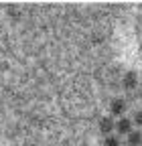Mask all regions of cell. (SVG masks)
I'll return each instance as SVG.
<instances>
[{
  "label": "cell",
  "mask_w": 142,
  "mask_h": 146,
  "mask_svg": "<svg viewBox=\"0 0 142 146\" xmlns=\"http://www.w3.org/2000/svg\"><path fill=\"white\" fill-rule=\"evenodd\" d=\"M110 112H112V116H122L126 112V102L124 100H114L110 104Z\"/></svg>",
  "instance_id": "1"
},
{
  "label": "cell",
  "mask_w": 142,
  "mask_h": 146,
  "mask_svg": "<svg viewBox=\"0 0 142 146\" xmlns=\"http://www.w3.org/2000/svg\"><path fill=\"white\" fill-rule=\"evenodd\" d=\"M118 132L122 134V136H128V134H132V120H128V118H122L120 122H118Z\"/></svg>",
  "instance_id": "2"
},
{
  "label": "cell",
  "mask_w": 142,
  "mask_h": 146,
  "mask_svg": "<svg viewBox=\"0 0 142 146\" xmlns=\"http://www.w3.org/2000/svg\"><path fill=\"white\" fill-rule=\"evenodd\" d=\"M136 85H138V75L134 71H128L126 75H124V87H126V89H134Z\"/></svg>",
  "instance_id": "3"
},
{
  "label": "cell",
  "mask_w": 142,
  "mask_h": 146,
  "mask_svg": "<svg viewBox=\"0 0 142 146\" xmlns=\"http://www.w3.org/2000/svg\"><path fill=\"white\" fill-rule=\"evenodd\" d=\"M100 130H102V134H112V130H114V122H112V118H102V122H100Z\"/></svg>",
  "instance_id": "4"
},
{
  "label": "cell",
  "mask_w": 142,
  "mask_h": 146,
  "mask_svg": "<svg viewBox=\"0 0 142 146\" xmlns=\"http://www.w3.org/2000/svg\"><path fill=\"white\" fill-rule=\"evenodd\" d=\"M126 138H128V146H140L142 144V134L140 132H132Z\"/></svg>",
  "instance_id": "5"
},
{
  "label": "cell",
  "mask_w": 142,
  "mask_h": 146,
  "mask_svg": "<svg viewBox=\"0 0 142 146\" xmlns=\"http://www.w3.org/2000/svg\"><path fill=\"white\" fill-rule=\"evenodd\" d=\"M104 146H120V140H118L116 136H108V138H106V142H104Z\"/></svg>",
  "instance_id": "6"
},
{
  "label": "cell",
  "mask_w": 142,
  "mask_h": 146,
  "mask_svg": "<svg viewBox=\"0 0 142 146\" xmlns=\"http://www.w3.org/2000/svg\"><path fill=\"white\" fill-rule=\"evenodd\" d=\"M134 122H136L138 126H142V110H140V112H136V116H134Z\"/></svg>",
  "instance_id": "7"
}]
</instances>
